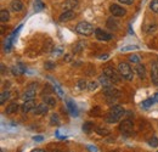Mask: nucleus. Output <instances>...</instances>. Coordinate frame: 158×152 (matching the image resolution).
I'll return each instance as SVG.
<instances>
[{
	"mask_svg": "<svg viewBox=\"0 0 158 152\" xmlns=\"http://www.w3.org/2000/svg\"><path fill=\"white\" fill-rule=\"evenodd\" d=\"M96 133L101 135V136H107L108 134H110V130L108 129H106V128H103V127H96Z\"/></svg>",
	"mask_w": 158,
	"mask_h": 152,
	"instance_id": "a878e982",
	"label": "nucleus"
},
{
	"mask_svg": "<svg viewBox=\"0 0 158 152\" xmlns=\"http://www.w3.org/2000/svg\"><path fill=\"white\" fill-rule=\"evenodd\" d=\"M37 106H35V103H34V101L33 100H29V101H24V103L22 105V112L23 113H28V112H31L32 110H34Z\"/></svg>",
	"mask_w": 158,
	"mask_h": 152,
	"instance_id": "1a4fd4ad",
	"label": "nucleus"
},
{
	"mask_svg": "<svg viewBox=\"0 0 158 152\" xmlns=\"http://www.w3.org/2000/svg\"><path fill=\"white\" fill-rule=\"evenodd\" d=\"M99 58L100 60H107V58H108V55H107V54H105V55H100Z\"/></svg>",
	"mask_w": 158,
	"mask_h": 152,
	"instance_id": "79ce46f5",
	"label": "nucleus"
},
{
	"mask_svg": "<svg viewBox=\"0 0 158 152\" xmlns=\"http://www.w3.org/2000/svg\"><path fill=\"white\" fill-rule=\"evenodd\" d=\"M120 132L124 134V135H130L133 129H134V124L130 119H124L122 123H120V127H119Z\"/></svg>",
	"mask_w": 158,
	"mask_h": 152,
	"instance_id": "39448f33",
	"label": "nucleus"
},
{
	"mask_svg": "<svg viewBox=\"0 0 158 152\" xmlns=\"http://www.w3.org/2000/svg\"><path fill=\"white\" fill-rule=\"evenodd\" d=\"M150 9H151L155 14H158V0H153V1L150 4Z\"/></svg>",
	"mask_w": 158,
	"mask_h": 152,
	"instance_id": "c85d7f7f",
	"label": "nucleus"
},
{
	"mask_svg": "<svg viewBox=\"0 0 158 152\" xmlns=\"http://www.w3.org/2000/svg\"><path fill=\"white\" fill-rule=\"evenodd\" d=\"M76 17V14L73 10H69V11H64L61 16H60V21L61 22H66V21H71L72 19Z\"/></svg>",
	"mask_w": 158,
	"mask_h": 152,
	"instance_id": "f8f14e48",
	"label": "nucleus"
},
{
	"mask_svg": "<svg viewBox=\"0 0 158 152\" xmlns=\"http://www.w3.org/2000/svg\"><path fill=\"white\" fill-rule=\"evenodd\" d=\"M153 99H155V101H157V102H158V93L155 95V97H153Z\"/></svg>",
	"mask_w": 158,
	"mask_h": 152,
	"instance_id": "a18cd8bd",
	"label": "nucleus"
},
{
	"mask_svg": "<svg viewBox=\"0 0 158 152\" xmlns=\"http://www.w3.org/2000/svg\"><path fill=\"white\" fill-rule=\"evenodd\" d=\"M148 145H150L151 147H157V146H158V139H157V136H153L152 139H150V140H148Z\"/></svg>",
	"mask_w": 158,
	"mask_h": 152,
	"instance_id": "2f4dec72",
	"label": "nucleus"
},
{
	"mask_svg": "<svg viewBox=\"0 0 158 152\" xmlns=\"http://www.w3.org/2000/svg\"><path fill=\"white\" fill-rule=\"evenodd\" d=\"M118 72L120 73L122 78L127 79V80H131L134 78V73L133 70L130 68V66L127 62H120L118 65Z\"/></svg>",
	"mask_w": 158,
	"mask_h": 152,
	"instance_id": "7ed1b4c3",
	"label": "nucleus"
},
{
	"mask_svg": "<svg viewBox=\"0 0 158 152\" xmlns=\"http://www.w3.org/2000/svg\"><path fill=\"white\" fill-rule=\"evenodd\" d=\"M60 54H62V49H61V48H56V50L52 51V55H54V56H59Z\"/></svg>",
	"mask_w": 158,
	"mask_h": 152,
	"instance_id": "4c0bfd02",
	"label": "nucleus"
},
{
	"mask_svg": "<svg viewBox=\"0 0 158 152\" xmlns=\"http://www.w3.org/2000/svg\"><path fill=\"white\" fill-rule=\"evenodd\" d=\"M103 74L107 77L112 83H119L120 82V73L117 72V71H114L113 68H111V67H106L105 70H103Z\"/></svg>",
	"mask_w": 158,
	"mask_h": 152,
	"instance_id": "20e7f679",
	"label": "nucleus"
},
{
	"mask_svg": "<svg viewBox=\"0 0 158 152\" xmlns=\"http://www.w3.org/2000/svg\"><path fill=\"white\" fill-rule=\"evenodd\" d=\"M67 110L69 111V113L72 117H78V108L76 106V103L72 100H67Z\"/></svg>",
	"mask_w": 158,
	"mask_h": 152,
	"instance_id": "9d476101",
	"label": "nucleus"
},
{
	"mask_svg": "<svg viewBox=\"0 0 158 152\" xmlns=\"http://www.w3.org/2000/svg\"><path fill=\"white\" fill-rule=\"evenodd\" d=\"M100 82H101V84L103 85V88H107V87H112V82L107 78V77L105 76V74H102V76L100 77Z\"/></svg>",
	"mask_w": 158,
	"mask_h": 152,
	"instance_id": "4be33fe9",
	"label": "nucleus"
},
{
	"mask_svg": "<svg viewBox=\"0 0 158 152\" xmlns=\"http://www.w3.org/2000/svg\"><path fill=\"white\" fill-rule=\"evenodd\" d=\"M24 72H26V68H24L23 65H17V66H14V67H12V73H14L15 76H21V74H23Z\"/></svg>",
	"mask_w": 158,
	"mask_h": 152,
	"instance_id": "a211bd4d",
	"label": "nucleus"
},
{
	"mask_svg": "<svg viewBox=\"0 0 158 152\" xmlns=\"http://www.w3.org/2000/svg\"><path fill=\"white\" fill-rule=\"evenodd\" d=\"M78 5V0H67L63 5L64 11H69V10H74V7Z\"/></svg>",
	"mask_w": 158,
	"mask_h": 152,
	"instance_id": "2eb2a0df",
	"label": "nucleus"
},
{
	"mask_svg": "<svg viewBox=\"0 0 158 152\" xmlns=\"http://www.w3.org/2000/svg\"><path fill=\"white\" fill-rule=\"evenodd\" d=\"M9 19H10L9 11H7V10H5V9H2V10L0 11V19H1V22H7Z\"/></svg>",
	"mask_w": 158,
	"mask_h": 152,
	"instance_id": "393cba45",
	"label": "nucleus"
},
{
	"mask_svg": "<svg viewBox=\"0 0 158 152\" xmlns=\"http://www.w3.org/2000/svg\"><path fill=\"white\" fill-rule=\"evenodd\" d=\"M34 7H35V10H37V11H40V10H43V9H44V4H43L40 0H35Z\"/></svg>",
	"mask_w": 158,
	"mask_h": 152,
	"instance_id": "f704fd0d",
	"label": "nucleus"
},
{
	"mask_svg": "<svg viewBox=\"0 0 158 152\" xmlns=\"http://www.w3.org/2000/svg\"><path fill=\"white\" fill-rule=\"evenodd\" d=\"M155 102H156V101H155V99H147V100H145V101H142V102H141V107H142V108H145V110H147V108L152 107V105H153Z\"/></svg>",
	"mask_w": 158,
	"mask_h": 152,
	"instance_id": "aec40b11",
	"label": "nucleus"
},
{
	"mask_svg": "<svg viewBox=\"0 0 158 152\" xmlns=\"http://www.w3.org/2000/svg\"><path fill=\"white\" fill-rule=\"evenodd\" d=\"M119 2H123V4H125V5H131L133 2H134V0H118Z\"/></svg>",
	"mask_w": 158,
	"mask_h": 152,
	"instance_id": "58836bf2",
	"label": "nucleus"
},
{
	"mask_svg": "<svg viewBox=\"0 0 158 152\" xmlns=\"http://www.w3.org/2000/svg\"><path fill=\"white\" fill-rule=\"evenodd\" d=\"M139 46L136 45H127V46H123L120 50L122 51H130V50H138Z\"/></svg>",
	"mask_w": 158,
	"mask_h": 152,
	"instance_id": "72a5a7b5",
	"label": "nucleus"
},
{
	"mask_svg": "<svg viewBox=\"0 0 158 152\" xmlns=\"http://www.w3.org/2000/svg\"><path fill=\"white\" fill-rule=\"evenodd\" d=\"M128 58H129V62H131V63H138V62H140V60H141V57L139 56V55H136V54L130 55Z\"/></svg>",
	"mask_w": 158,
	"mask_h": 152,
	"instance_id": "cd10ccee",
	"label": "nucleus"
},
{
	"mask_svg": "<svg viewBox=\"0 0 158 152\" xmlns=\"http://www.w3.org/2000/svg\"><path fill=\"white\" fill-rule=\"evenodd\" d=\"M151 79H152V83H153L155 85H158V65L157 63H153V66H152Z\"/></svg>",
	"mask_w": 158,
	"mask_h": 152,
	"instance_id": "ddd939ff",
	"label": "nucleus"
},
{
	"mask_svg": "<svg viewBox=\"0 0 158 152\" xmlns=\"http://www.w3.org/2000/svg\"><path fill=\"white\" fill-rule=\"evenodd\" d=\"M43 102H45L49 107H54L55 105H56V100H55V97H52V96L50 95H45L43 97Z\"/></svg>",
	"mask_w": 158,
	"mask_h": 152,
	"instance_id": "f3484780",
	"label": "nucleus"
},
{
	"mask_svg": "<svg viewBox=\"0 0 158 152\" xmlns=\"http://www.w3.org/2000/svg\"><path fill=\"white\" fill-rule=\"evenodd\" d=\"M157 65H158V61H157Z\"/></svg>",
	"mask_w": 158,
	"mask_h": 152,
	"instance_id": "49530a36",
	"label": "nucleus"
},
{
	"mask_svg": "<svg viewBox=\"0 0 158 152\" xmlns=\"http://www.w3.org/2000/svg\"><path fill=\"white\" fill-rule=\"evenodd\" d=\"M135 71H136V73H138L139 77H140L141 79H143V78H145V76H146L145 66H142V65H138V66L135 67Z\"/></svg>",
	"mask_w": 158,
	"mask_h": 152,
	"instance_id": "6ab92c4d",
	"label": "nucleus"
},
{
	"mask_svg": "<svg viewBox=\"0 0 158 152\" xmlns=\"http://www.w3.org/2000/svg\"><path fill=\"white\" fill-rule=\"evenodd\" d=\"M35 97V89H27L24 93H23V100L24 101H29V100H33Z\"/></svg>",
	"mask_w": 158,
	"mask_h": 152,
	"instance_id": "4468645a",
	"label": "nucleus"
},
{
	"mask_svg": "<svg viewBox=\"0 0 158 152\" xmlns=\"http://www.w3.org/2000/svg\"><path fill=\"white\" fill-rule=\"evenodd\" d=\"M95 37L100 41H110L112 39V36L110 33H107L106 31H103L101 28H96L95 29Z\"/></svg>",
	"mask_w": 158,
	"mask_h": 152,
	"instance_id": "0eeeda50",
	"label": "nucleus"
},
{
	"mask_svg": "<svg viewBox=\"0 0 158 152\" xmlns=\"http://www.w3.org/2000/svg\"><path fill=\"white\" fill-rule=\"evenodd\" d=\"M10 9L12 11H21L23 9V4L21 0H12L10 4Z\"/></svg>",
	"mask_w": 158,
	"mask_h": 152,
	"instance_id": "dca6fc26",
	"label": "nucleus"
},
{
	"mask_svg": "<svg viewBox=\"0 0 158 152\" xmlns=\"http://www.w3.org/2000/svg\"><path fill=\"white\" fill-rule=\"evenodd\" d=\"M50 123L52 124V125H59L60 124V118L57 114H52L51 116V119H50Z\"/></svg>",
	"mask_w": 158,
	"mask_h": 152,
	"instance_id": "7c9ffc66",
	"label": "nucleus"
},
{
	"mask_svg": "<svg viewBox=\"0 0 158 152\" xmlns=\"http://www.w3.org/2000/svg\"><path fill=\"white\" fill-rule=\"evenodd\" d=\"M12 41H14V39L11 38V37H9V38L5 39V43H4V50H5L6 53H9V51L11 50V46H12Z\"/></svg>",
	"mask_w": 158,
	"mask_h": 152,
	"instance_id": "b1692460",
	"label": "nucleus"
},
{
	"mask_svg": "<svg viewBox=\"0 0 158 152\" xmlns=\"http://www.w3.org/2000/svg\"><path fill=\"white\" fill-rule=\"evenodd\" d=\"M124 116V108L119 105H114L111 107L108 113L106 114V122L107 123H117L119 119Z\"/></svg>",
	"mask_w": 158,
	"mask_h": 152,
	"instance_id": "f257e3e1",
	"label": "nucleus"
},
{
	"mask_svg": "<svg viewBox=\"0 0 158 152\" xmlns=\"http://www.w3.org/2000/svg\"><path fill=\"white\" fill-rule=\"evenodd\" d=\"M19 111V105L16 103V102H14V103H11L7 108H6V113L7 114H12V113H16Z\"/></svg>",
	"mask_w": 158,
	"mask_h": 152,
	"instance_id": "5701e85b",
	"label": "nucleus"
},
{
	"mask_svg": "<svg viewBox=\"0 0 158 152\" xmlns=\"http://www.w3.org/2000/svg\"><path fill=\"white\" fill-rule=\"evenodd\" d=\"M44 67H45L46 70H54V68H55V63H54V62H50V61H48V62H45Z\"/></svg>",
	"mask_w": 158,
	"mask_h": 152,
	"instance_id": "e433bc0d",
	"label": "nucleus"
},
{
	"mask_svg": "<svg viewBox=\"0 0 158 152\" xmlns=\"http://www.w3.org/2000/svg\"><path fill=\"white\" fill-rule=\"evenodd\" d=\"M88 88H89V90H96L98 89V83L96 82H90V83H88Z\"/></svg>",
	"mask_w": 158,
	"mask_h": 152,
	"instance_id": "c9c22d12",
	"label": "nucleus"
},
{
	"mask_svg": "<svg viewBox=\"0 0 158 152\" xmlns=\"http://www.w3.org/2000/svg\"><path fill=\"white\" fill-rule=\"evenodd\" d=\"M64 60H66L67 62H68V61H71V55H66V58H64Z\"/></svg>",
	"mask_w": 158,
	"mask_h": 152,
	"instance_id": "37998d69",
	"label": "nucleus"
},
{
	"mask_svg": "<svg viewBox=\"0 0 158 152\" xmlns=\"http://www.w3.org/2000/svg\"><path fill=\"white\" fill-rule=\"evenodd\" d=\"M78 88L80 90H85V89L88 88V83H86L84 79H80L78 82Z\"/></svg>",
	"mask_w": 158,
	"mask_h": 152,
	"instance_id": "473e14b6",
	"label": "nucleus"
},
{
	"mask_svg": "<svg viewBox=\"0 0 158 152\" xmlns=\"http://www.w3.org/2000/svg\"><path fill=\"white\" fill-rule=\"evenodd\" d=\"M33 112H34L35 116H45V114L49 112V106H48L45 102H43V103L38 105V106L33 110Z\"/></svg>",
	"mask_w": 158,
	"mask_h": 152,
	"instance_id": "6e6552de",
	"label": "nucleus"
},
{
	"mask_svg": "<svg viewBox=\"0 0 158 152\" xmlns=\"http://www.w3.org/2000/svg\"><path fill=\"white\" fill-rule=\"evenodd\" d=\"M91 129H93V123L91 122H86L85 124H83V132L89 133Z\"/></svg>",
	"mask_w": 158,
	"mask_h": 152,
	"instance_id": "c756f323",
	"label": "nucleus"
},
{
	"mask_svg": "<svg viewBox=\"0 0 158 152\" xmlns=\"http://www.w3.org/2000/svg\"><path fill=\"white\" fill-rule=\"evenodd\" d=\"M9 99H10V93H9V91H4V93L1 94V96H0V103H1V105L5 103V101L9 100Z\"/></svg>",
	"mask_w": 158,
	"mask_h": 152,
	"instance_id": "bb28decb",
	"label": "nucleus"
},
{
	"mask_svg": "<svg viewBox=\"0 0 158 152\" xmlns=\"http://www.w3.org/2000/svg\"><path fill=\"white\" fill-rule=\"evenodd\" d=\"M107 27L111 28V29H118V21L116 19H108L107 21Z\"/></svg>",
	"mask_w": 158,
	"mask_h": 152,
	"instance_id": "412c9836",
	"label": "nucleus"
},
{
	"mask_svg": "<svg viewBox=\"0 0 158 152\" xmlns=\"http://www.w3.org/2000/svg\"><path fill=\"white\" fill-rule=\"evenodd\" d=\"M105 94L108 99H113V97L119 96V91L113 87H107V88H105Z\"/></svg>",
	"mask_w": 158,
	"mask_h": 152,
	"instance_id": "9b49d317",
	"label": "nucleus"
},
{
	"mask_svg": "<svg viewBox=\"0 0 158 152\" xmlns=\"http://www.w3.org/2000/svg\"><path fill=\"white\" fill-rule=\"evenodd\" d=\"M33 140H34V141H37V142H40V141H43V140H44V136H41V135L34 136V137H33Z\"/></svg>",
	"mask_w": 158,
	"mask_h": 152,
	"instance_id": "ea45409f",
	"label": "nucleus"
},
{
	"mask_svg": "<svg viewBox=\"0 0 158 152\" xmlns=\"http://www.w3.org/2000/svg\"><path fill=\"white\" fill-rule=\"evenodd\" d=\"M32 152H45L44 150H40V149H35V150H33Z\"/></svg>",
	"mask_w": 158,
	"mask_h": 152,
	"instance_id": "c03bdc74",
	"label": "nucleus"
},
{
	"mask_svg": "<svg viewBox=\"0 0 158 152\" xmlns=\"http://www.w3.org/2000/svg\"><path fill=\"white\" fill-rule=\"evenodd\" d=\"M110 11H111V14H112L114 17H122V16H124V15L127 14V10L123 9L122 6L117 5V4H112V5L110 6Z\"/></svg>",
	"mask_w": 158,
	"mask_h": 152,
	"instance_id": "423d86ee",
	"label": "nucleus"
},
{
	"mask_svg": "<svg viewBox=\"0 0 158 152\" xmlns=\"http://www.w3.org/2000/svg\"><path fill=\"white\" fill-rule=\"evenodd\" d=\"M76 32L79 33V34H81V36L88 37V36H91L93 33H95V29H94V27H93L91 23L83 21V22H79L78 24H77Z\"/></svg>",
	"mask_w": 158,
	"mask_h": 152,
	"instance_id": "f03ea898",
	"label": "nucleus"
},
{
	"mask_svg": "<svg viewBox=\"0 0 158 152\" xmlns=\"http://www.w3.org/2000/svg\"><path fill=\"white\" fill-rule=\"evenodd\" d=\"M88 150L91 152H98V149L95 146H93V145H88Z\"/></svg>",
	"mask_w": 158,
	"mask_h": 152,
	"instance_id": "a19ab883",
	"label": "nucleus"
}]
</instances>
